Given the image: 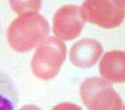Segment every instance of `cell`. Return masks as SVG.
<instances>
[{"label": "cell", "instance_id": "obj_4", "mask_svg": "<svg viewBox=\"0 0 125 110\" xmlns=\"http://www.w3.org/2000/svg\"><path fill=\"white\" fill-rule=\"evenodd\" d=\"M125 6L124 0H87L80 6V11L84 22L113 29L123 22Z\"/></svg>", "mask_w": 125, "mask_h": 110}, {"label": "cell", "instance_id": "obj_1", "mask_svg": "<svg viewBox=\"0 0 125 110\" xmlns=\"http://www.w3.org/2000/svg\"><path fill=\"white\" fill-rule=\"evenodd\" d=\"M50 32V24L43 16L38 13H27L19 15L11 22L7 39L13 49L24 53L39 46Z\"/></svg>", "mask_w": 125, "mask_h": 110}, {"label": "cell", "instance_id": "obj_8", "mask_svg": "<svg viewBox=\"0 0 125 110\" xmlns=\"http://www.w3.org/2000/svg\"><path fill=\"white\" fill-rule=\"evenodd\" d=\"M19 100V93L13 81L0 71V110H15Z\"/></svg>", "mask_w": 125, "mask_h": 110}, {"label": "cell", "instance_id": "obj_5", "mask_svg": "<svg viewBox=\"0 0 125 110\" xmlns=\"http://www.w3.org/2000/svg\"><path fill=\"white\" fill-rule=\"evenodd\" d=\"M84 24L81 17L80 6L65 5L54 15L53 32L61 41H73L80 36Z\"/></svg>", "mask_w": 125, "mask_h": 110}, {"label": "cell", "instance_id": "obj_7", "mask_svg": "<svg viewBox=\"0 0 125 110\" xmlns=\"http://www.w3.org/2000/svg\"><path fill=\"white\" fill-rule=\"evenodd\" d=\"M99 72L102 78L109 82H125V51L113 50L105 53L99 63Z\"/></svg>", "mask_w": 125, "mask_h": 110}, {"label": "cell", "instance_id": "obj_10", "mask_svg": "<svg viewBox=\"0 0 125 110\" xmlns=\"http://www.w3.org/2000/svg\"><path fill=\"white\" fill-rule=\"evenodd\" d=\"M52 110H83L82 108L72 102H62L56 105Z\"/></svg>", "mask_w": 125, "mask_h": 110}, {"label": "cell", "instance_id": "obj_11", "mask_svg": "<svg viewBox=\"0 0 125 110\" xmlns=\"http://www.w3.org/2000/svg\"><path fill=\"white\" fill-rule=\"evenodd\" d=\"M19 110H42L41 108L32 104H28V105H25L23 107L21 108Z\"/></svg>", "mask_w": 125, "mask_h": 110}, {"label": "cell", "instance_id": "obj_9", "mask_svg": "<svg viewBox=\"0 0 125 110\" xmlns=\"http://www.w3.org/2000/svg\"><path fill=\"white\" fill-rule=\"evenodd\" d=\"M13 9L19 15L27 13H38L41 7L40 1H11Z\"/></svg>", "mask_w": 125, "mask_h": 110}, {"label": "cell", "instance_id": "obj_2", "mask_svg": "<svg viewBox=\"0 0 125 110\" xmlns=\"http://www.w3.org/2000/svg\"><path fill=\"white\" fill-rule=\"evenodd\" d=\"M66 56L63 41L56 37L47 38L38 46L32 58V72L41 80H52L58 75Z\"/></svg>", "mask_w": 125, "mask_h": 110}, {"label": "cell", "instance_id": "obj_3", "mask_svg": "<svg viewBox=\"0 0 125 110\" xmlns=\"http://www.w3.org/2000/svg\"><path fill=\"white\" fill-rule=\"evenodd\" d=\"M80 96L89 110H124L122 99L110 82L102 77H90L80 87Z\"/></svg>", "mask_w": 125, "mask_h": 110}, {"label": "cell", "instance_id": "obj_6", "mask_svg": "<svg viewBox=\"0 0 125 110\" xmlns=\"http://www.w3.org/2000/svg\"><path fill=\"white\" fill-rule=\"evenodd\" d=\"M104 48L98 41L92 38L79 40L69 50V59L73 65L80 68L94 66L103 54Z\"/></svg>", "mask_w": 125, "mask_h": 110}]
</instances>
